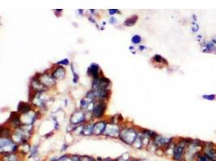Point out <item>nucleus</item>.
I'll list each match as a JSON object with an SVG mask.
<instances>
[{
	"label": "nucleus",
	"instance_id": "f257e3e1",
	"mask_svg": "<svg viewBox=\"0 0 216 161\" xmlns=\"http://www.w3.org/2000/svg\"><path fill=\"white\" fill-rule=\"evenodd\" d=\"M204 141L199 139H193L185 151L184 161H196L198 157L202 153Z\"/></svg>",
	"mask_w": 216,
	"mask_h": 161
},
{
	"label": "nucleus",
	"instance_id": "f03ea898",
	"mask_svg": "<svg viewBox=\"0 0 216 161\" xmlns=\"http://www.w3.org/2000/svg\"><path fill=\"white\" fill-rule=\"evenodd\" d=\"M192 138H180L175 142L172 158L174 161H184L185 151L188 146L191 144Z\"/></svg>",
	"mask_w": 216,
	"mask_h": 161
},
{
	"label": "nucleus",
	"instance_id": "7ed1b4c3",
	"mask_svg": "<svg viewBox=\"0 0 216 161\" xmlns=\"http://www.w3.org/2000/svg\"><path fill=\"white\" fill-rule=\"evenodd\" d=\"M119 136L125 144L132 145L137 139V131L134 128H125L121 131Z\"/></svg>",
	"mask_w": 216,
	"mask_h": 161
},
{
	"label": "nucleus",
	"instance_id": "20e7f679",
	"mask_svg": "<svg viewBox=\"0 0 216 161\" xmlns=\"http://www.w3.org/2000/svg\"><path fill=\"white\" fill-rule=\"evenodd\" d=\"M17 145L14 144V142L9 139V138H3L1 137L0 139V149L2 153H12L16 152L17 150Z\"/></svg>",
	"mask_w": 216,
	"mask_h": 161
},
{
	"label": "nucleus",
	"instance_id": "39448f33",
	"mask_svg": "<svg viewBox=\"0 0 216 161\" xmlns=\"http://www.w3.org/2000/svg\"><path fill=\"white\" fill-rule=\"evenodd\" d=\"M154 145L156 148H166L171 144L175 143V138L171 137V138H167V137L163 136L160 135H157V136L153 139Z\"/></svg>",
	"mask_w": 216,
	"mask_h": 161
},
{
	"label": "nucleus",
	"instance_id": "423d86ee",
	"mask_svg": "<svg viewBox=\"0 0 216 161\" xmlns=\"http://www.w3.org/2000/svg\"><path fill=\"white\" fill-rule=\"evenodd\" d=\"M202 153L212 159H215L216 156V144L214 142L204 141L202 148Z\"/></svg>",
	"mask_w": 216,
	"mask_h": 161
},
{
	"label": "nucleus",
	"instance_id": "0eeeda50",
	"mask_svg": "<svg viewBox=\"0 0 216 161\" xmlns=\"http://www.w3.org/2000/svg\"><path fill=\"white\" fill-rule=\"evenodd\" d=\"M110 81L108 78L103 77H98L94 78L92 82V87L94 90H108Z\"/></svg>",
	"mask_w": 216,
	"mask_h": 161
},
{
	"label": "nucleus",
	"instance_id": "6e6552de",
	"mask_svg": "<svg viewBox=\"0 0 216 161\" xmlns=\"http://www.w3.org/2000/svg\"><path fill=\"white\" fill-rule=\"evenodd\" d=\"M199 45L203 53H214L216 55V45L212 44L210 40H202L199 42Z\"/></svg>",
	"mask_w": 216,
	"mask_h": 161
},
{
	"label": "nucleus",
	"instance_id": "1a4fd4ad",
	"mask_svg": "<svg viewBox=\"0 0 216 161\" xmlns=\"http://www.w3.org/2000/svg\"><path fill=\"white\" fill-rule=\"evenodd\" d=\"M106 104L104 102H99L95 104L92 108V115L95 118H101L105 114Z\"/></svg>",
	"mask_w": 216,
	"mask_h": 161
},
{
	"label": "nucleus",
	"instance_id": "9d476101",
	"mask_svg": "<svg viewBox=\"0 0 216 161\" xmlns=\"http://www.w3.org/2000/svg\"><path fill=\"white\" fill-rule=\"evenodd\" d=\"M118 125H107V127L105 129L104 134H105L108 136L116 137L117 135H120V130Z\"/></svg>",
	"mask_w": 216,
	"mask_h": 161
},
{
	"label": "nucleus",
	"instance_id": "9b49d317",
	"mask_svg": "<svg viewBox=\"0 0 216 161\" xmlns=\"http://www.w3.org/2000/svg\"><path fill=\"white\" fill-rule=\"evenodd\" d=\"M85 121V115L84 113L81 112V111H77L75 112L71 117V122L72 123L76 125V124L81 123Z\"/></svg>",
	"mask_w": 216,
	"mask_h": 161
},
{
	"label": "nucleus",
	"instance_id": "f8f14e48",
	"mask_svg": "<svg viewBox=\"0 0 216 161\" xmlns=\"http://www.w3.org/2000/svg\"><path fill=\"white\" fill-rule=\"evenodd\" d=\"M107 127V123L104 121L98 122L97 123L94 124V130L93 133L95 135H100L101 134H104L105 129Z\"/></svg>",
	"mask_w": 216,
	"mask_h": 161
},
{
	"label": "nucleus",
	"instance_id": "ddd939ff",
	"mask_svg": "<svg viewBox=\"0 0 216 161\" xmlns=\"http://www.w3.org/2000/svg\"><path fill=\"white\" fill-rule=\"evenodd\" d=\"M52 77L54 79L63 80L66 77V70L63 67H58L54 69V71L52 73Z\"/></svg>",
	"mask_w": 216,
	"mask_h": 161
},
{
	"label": "nucleus",
	"instance_id": "4468645a",
	"mask_svg": "<svg viewBox=\"0 0 216 161\" xmlns=\"http://www.w3.org/2000/svg\"><path fill=\"white\" fill-rule=\"evenodd\" d=\"M40 84L42 85L43 86H50L54 85V79L53 78V77L47 75V74H44L40 77V78H39Z\"/></svg>",
	"mask_w": 216,
	"mask_h": 161
},
{
	"label": "nucleus",
	"instance_id": "2eb2a0df",
	"mask_svg": "<svg viewBox=\"0 0 216 161\" xmlns=\"http://www.w3.org/2000/svg\"><path fill=\"white\" fill-rule=\"evenodd\" d=\"M99 73H100V66L97 64H95V63L91 64L88 68V70H87L88 75L93 77L94 78L99 77Z\"/></svg>",
	"mask_w": 216,
	"mask_h": 161
},
{
	"label": "nucleus",
	"instance_id": "dca6fc26",
	"mask_svg": "<svg viewBox=\"0 0 216 161\" xmlns=\"http://www.w3.org/2000/svg\"><path fill=\"white\" fill-rule=\"evenodd\" d=\"M29 110H30V106H29V104L25 103V102H20L19 104L18 110L20 112L22 113V114H26V113L29 112Z\"/></svg>",
	"mask_w": 216,
	"mask_h": 161
},
{
	"label": "nucleus",
	"instance_id": "f3484780",
	"mask_svg": "<svg viewBox=\"0 0 216 161\" xmlns=\"http://www.w3.org/2000/svg\"><path fill=\"white\" fill-rule=\"evenodd\" d=\"M94 130V125L91 124V125H87V126H83V134L86 135H91L93 133Z\"/></svg>",
	"mask_w": 216,
	"mask_h": 161
},
{
	"label": "nucleus",
	"instance_id": "a211bd4d",
	"mask_svg": "<svg viewBox=\"0 0 216 161\" xmlns=\"http://www.w3.org/2000/svg\"><path fill=\"white\" fill-rule=\"evenodd\" d=\"M138 19V16H133L132 17L127 19V20L125 21V23H124V24L127 27L133 26V25H134V24L137 22Z\"/></svg>",
	"mask_w": 216,
	"mask_h": 161
},
{
	"label": "nucleus",
	"instance_id": "6ab92c4d",
	"mask_svg": "<svg viewBox=\"0 0 216 161\" xmlns=\"http://www.w3.org/2000/svg\"><path fill=\"white\" fill-rule=\"evenodd\" d=\"M202 98L206 101L214 102L216 100V93H206V94L202 95Z\"/></svg>",
	"mask_w": 216,
	"mask_h": 161
},
{
	"label": "nucleus",
	"instance_id": "aec40b11",
	"mask_svg": "<svg viewBox=\"0 0 216 161\" xmlns=\"http://www.w3.org/2000/svg\"><path fill=\"white\" fill-rule=\"evenodd\" d=\"M153 60L156 63H161V64H168V61L166 60V59H164V58L163 57H161L160 55H159V54H156V55L154 56Z\"/></svg>",
	"mask_w": 216,
	"mask_h": 161
},
{
	"label": "nucleus",
	"instance_id": "412c9836",
	"mask_svg": "<svg viewBox=\"0 0 216 161\" xmlns=\"http://www.w3.org/2000/svg\"><path fill=\"white\" fill-rule=\"evenodd\" d=\"M199 29H200V27H199V24H198V22H194V21H192V27H191L192 32L194 34L198 33V31H199Z\"/></svg>",
	"mask_w": 216,
	"mask_h": 161
},
{
	"label": "nucleus",
	"instance_id": "4be33fe9",
	"mask_svg": "<svg viewBox=\"0 0 216 161\" xmlns=\"http://www.w3.org/2000/svg\"><path fill=\"white\" fill-rule=\"evenodd\" d=\"M213 159H212L210 157H208L207 156L202 153V154L198 157V159H196V161H213Z\"/></svg>",
	"mask_w": 216,
	"mask_h": 161
},
{
	"label": "nucleus",
	"instance_id": "5701e85b",
	"mask_svg": "<svg viewBox=\"0 0 216 161\" xmlns=\"http://www.w3.org/2000/svg\"><path fill=\"white\" fill-rule=\"evenodd\" d=\"M141 41H142V37L139 35H134L131 39V42L134 44H140Z\"/></svg>",
	"mask_w": 216,
	"mask_h": 161
},
{
	"label": "nucleus",
	"instance_id": "b1692460",
	"mask_svg": "<svg viewBox=\"0 0 216 161\" xmlns=\"http://www.w3.org/2000/svg\"><path fill=\"white\" fill-rule=\"evenodd\" d=\"M37 148H38L37 146H35V147L33 148V149H32L31 151V156H30V157L35 156L37 154Z\"/></svg>",
	"mask_w": 216,
	"mask_h": 161
},
{
	"label": "nucleus",
	"instance_id": "393cba45",
	"mask_svg": "<svg viewBox=\"0 0 216 161\" xmlns=\"http://www.w3.org/2000/svg\"><path fill=\"white\" fill-rule=\"evenodd\" d=\"M58 64H63V65H68L69 64V60L68 59H63L61 61L57 63Z\"/></svg>",
	"mask_w": 216,
	"mask_h": 161
},
{
	"label": "nucleus",
	"instance_id": "a878e982",
	"mask_svg": "<svg viewBox=\"0 0 216 161\" xmlns=\"http://www.w3.org/2000/svg\"><path fill=\"white\" fill-rule=\"evenodd\" d=\"M71 69H72V72H73V74H74L73 81H74V82H75V83H76V82H77V81H78V79H79V76L77 75V73H76L75 72L73 67H71Z\"/></svg>",
	"mask_w": 216,
	"mask_h": 161
},
{
	"label": "nucleus",
	"instance_id": "bb28decb",
	"mask_svg": "<svg viewBox=\"0 0 216 161\" xmlns=\"http://www.w3.org/2000/svg\"><path fill=\"white\" fill-rule=\"evenodd\" d=\"M118 10H116V9H110V10H109V15H111V16H113V15H114V14L118 13Z\"/></svg>",
	"mask_w": 216,
	"mask_h": 161
},
{
	"label": "nucleus",
	"instance_id": "cd10ccee",
	"mask_svg": "<svg viewBox=\"0 0 216 161\" xmlns=\"http://www.w3.org/2000/svg\"><path fill=\"white\" fill-rule=\"evenodd\" d=\"M71 161H81V159L77 156H74L71 158Z\"/></svg>",
	"mask_w": 216,
	"mask_h": 161
},
{
	"label": "nucleus",
	"instance_id": "c85d7f7f",
	"mask_svg": "<svg viewBox=\"0 0 216 161\" xmlns=\"http://www.w3.org/2000/svg\"><path fill=\"white\" fill-rule=\"evenodd\" d=\"M109 21H110V23H111V24H114L116 23L117 20L114 17H111V18H110V20H109Z\"/></svg>",
	"mask_w": 216,
	"mask_h": 161
},
{
	"label": "nucleus",
	"instance_id": "c756f323",
	"mask_svg": "<svg viewBox=\"0 0 216 161\" xmlns=\"http://www.w3.org/2000/svg\"><path fill=\"white\" fill-rule=\"evenodd\" d=\"M193 21L194 22H198V17H197L196 15H193Z\"/></svg>",
	"mask_w": 216,
	"mask_h": 161
},
{
	"label": "nucleus",
	"instance_id": "7c9ffc66",
	"mask_svg": "<svg viewBox=\"0 0 216 161\" xmlns=\"http://www.w3.org/2000/svg\"><path fill=\"white\" fill-rule=\"evenodd\" d=\"M210 41H211L212 44H214V45H216V37L214 38H212L211 40H210Z\"/></svg>",
	"mask_w": 216,
	"mask_h": 161
},
{
	"label": "nucleus",
	"instance_id": "2f4dec72",
	"mask_svg": "<svg viewBox=\"0 0 216 161\" xmlns=\"http://www.w3.org/2000/svg\"><path fill=\"white\" fill-rule=\"evenodd\" d=\"M139 49H140L141 51H142V50H144L145 47L144 46H140V47H139Z\"/></svg>",
	"mask_w": 216,
	"mask_h": 161
},
{
	"label": "nucleus",
	"instance_id": "473e14b6",
	"mask_svg": "<svg viewBox=\"0 0 216 161\" xmlns=\"http://www.w3.org/2000/svg\"><path fill=\"white\" fill-rule=\"evenodd\" d=\"M130 161H138V160H137V159H131Z\"/></svg>",
	"mask_w": 216,
	"mask_h": 161
},
{
	"label": "nucleus",
	"instance_id": "72a5a7b5",
	"mask_svg": "<svg viewBox=\"0 0 216 161\" xmlns=\"http://www.w3.org/2000/svg\"><path fill=\"white\" fill-rule=\"evenodd\" d=\"M213 161H216V159H213Z\"/></svg>",
	"mask_w": 216,
	"mask_h": 161
},
{
	"label": "nucleus",
	"instance_id": "f704fd0d",
	"mask_svg": "<svg viewBox=\"0 0 216 161\" xmlns=\"http://www.w3.org/2000/svg\"><path fill=\"white\" fill-rule=\"evenodd\" d=\"M215 159H216V156H215Z\"/></svg>",
	"mask_w": 216,
	"mask_h": 161
}]
</instances>
